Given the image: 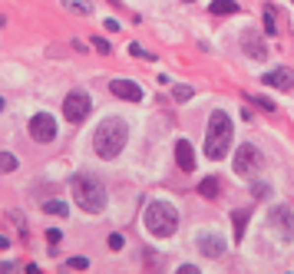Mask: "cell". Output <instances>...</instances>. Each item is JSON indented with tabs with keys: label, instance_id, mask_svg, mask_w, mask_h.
<instances>
[{
	"label": "cell",
	"instance_id": "obj_2",
	"mask_svg": "<svg viewBox=\"0 0 294 274\" xmlns=\"http://www.w3.org/2000/svg\"><path fill=\"white\" fill-rule=\"evenodd\" d=\"M231 139H235V129H231V116L225 109H215L208 116V132H205V155L208 159H225L231 149Z\"/></svg>",
	"mask_w": 294,
	"mask_h": 274
},
{
	"label": "cell",
	"instance_id": "obj_6",
	"mask_svg": "<svg viewBox=\"0 0 294 274\" xmlns=\"http://www.w3.org/2000/svg\"><path fill=\"white\" fill-rule=\"evenodd\" d=\"M261 152L255 149V145H241L238 152H235V159H231V169H235V175H241V178H248V175H255L258 169H261Z\"/></svg>",
	"mask_w": 294,
	"mask_h": 274
},
{
	"label": "cell",
	"instance_id": "obj_8",
	"mask_svg": "<svg viewBox=\"0 0 294 274\" xmlns=\"http://www.w3.org/2000/svg\"><path fill=\"white\" fill-rule=\"evenodd\" d=\"M195 244H198V251H202V258H215V261L225 258V251H228V241L218 231H202Z\"/></svg>",
	"mask_w": 294,
	"mask_h": 274
},
{
	"label": "cell",
	"instance_id": "obj_13",
	"mask_svg": "<svg viewBox=\"0 0 294 274\" xmlns=\"http://www.w3.org/2000/svg\"><path fill=\"white\" fill-rule=\"evenodd\" d=\"M264 83L274 89H294V73L291 69H271V73H264Z\"/></svg>",
	"mask_w": 294,
	"mask_h": 274
},
{
	"label": "cell",
	"instance_id": "obj_5",
	"mask_svg": "<svg viewBox=\"0 0 294 274\" xmlns=\"http://www.w3.org/2000/svg\"><path fill=\"white\" fill-rule=\"evenodd\" d=\"M268 231H271L274 241L281 244H291L294 241V211L288 205H274L268 211Z\"/></svg>",
	"mask_w": 294,
	"mask_h": 274
},
{
	"label": "cell",
	"instance_id": "obj_12",
	"mask_svg": "<svg viewBox=\"0 0 294 274\" xmlns=\"http://www.w3.org/2000/svg\"><path fill=\"white\" fill-rule=\"evenodd\" d=\"M175 159H179V169H182V172H195V152H192V142L179 139V142H175Z\"/></svg>",
	"mask_w": 294,
	"mask_h": 274
},
{
	"label": "cell",
	"instance_id": "obj_18",
	"mask_svg": "<svg viewBox=\"0 0 294 274\" xmlns=\"http://www.w3.org/2000/svg\"><path fill=\"white\" fill-rule=\"evenodd\" d=\"M212 13L221 17V13H238V3L235 0H212Z\"/></svg>",
	"mask_w": 294,
	"mask_h": 274
},
{
	"label": "cell",
	"instance_id": "obj_11",
	"mask_svg": "<svg viewBox=\"0 0 294 274\" xmlns=\"http://www.w3.org/2000/svg\"><path fill=\"white\" fill-rule=\"evenodd\" d=\"M241 46H245V53H248L251 60H264V56H268V46H264V40L258 36V33H251V30L241 36Z\"/></svg>",
	"mask_w": 294,
	"mask_h": 274
},
{
	"label": "cell",
	"instance_id": "obj_26",
	"mask_svg": "<svg viewBox=\"0 0 294 274\" xmlns=\"http://www.w3.org/2000/svg\"><path fill=\"white\" fill-rule=\"evenodd\" d=\"M46 238H50V244H56V241H60V228H50V231H46Z\"/></svg>",
	"mask_w": 294,
	"mask_h": 274
},
{
	"label": "cell",
	"instance_id": "obj_14",
	"mask_svg": "<svg viewBox=\"0 0 294 274\" xmlns=\"http://www.w3.org/2000/svg\"><path fill=\"white\" fill-rule=\"evenodd\" d=\"M248 218H251V208H238V211H231V221H235V241H241V238H245Z\"/></svg>",
	"mask_w": 294,
	"mask_h": 274
},
{
	"label": "cell",
	"instance_id": "obj_29",
	"mask_svg": "<svg viewBox=\"0 0 294 274\" xmlns=\"http://www.w3.org/2000/svg\"><path fill=\"white\" fill-rule=\"evenodd\" d=\"M0 109H3V99H0Z\"/></svg>",
	"mask_w": 294,
	"mask_h": 274
},
{
	"label": "cell",
	"instance_id": "obj_30",
	"mask_svg": "<svg viewBox=\"0 0 294 274\" xmlns=\"http://www.w3.org/2000/svg\"><path fill=\"white\" fill-rule=\"evenodd\" d=\"M185 3H192V0H185Z\"/></svg>",
	"mask_w": 294,
	"mask_h": 274
},
{
	"label": "cell",
	"instance_id": "obj_15",
	"mask_svg": "<svg viewBox=\"0 0 294 274\" xmlns=\"http://www.w3.org/2000/svg\"><path fill=\"white\" fill-rule=\"evenodd\" d=\"M261 17H264V33H268V36H278V33H281V27H278V10L268 3Z\"/></svg>",
	"mask_w": 294,
	"mask_h": 274
},
{
	"label": "cell",
	"instance_id": "obj_23",
	"mask_svg": "<svg viewBox=\"0 0 294 274\" xmlns=\"http://www.w3.org/2000/svg\"><path fill=\"white\" fill-rule=\"evenodd\" d=\"M93 46H96V53H103V56H109V50H112V46H109L103 36H93Z\"/></svg>",
	"mask_w": 294,
	"mask_h": 274
},
{
	"label": "cell",
	"instance_id": "obj_16",
	"mask_svg": "<svg viewBox=\"0 0 294 274\" xmlns=\"http://www.w3.org/2000/svg\"><path fill=\"white\" fill-rule=\"evenodd\" d=\"M63 7L70 13H79V17H89V13H93V3H89V0H63Z\"/></svg>",
	"mask_w": 294,
	"mask_h": 274
},
{
	"label": "cell",
	"instance_id": "obj_31",
	"mask_svg": "<svg viewBox=\"0 0 294 274\" xmlns=\"http://www.w3.org/2000/svg\"><path fill=\"white\" fill-rule=\"evenodd\" d=\"M291 3H294V0H291Z\"/></svg>",
	"mask_w": 294,
	"mask_h": 274
},
{
	"label": "cell",
	"instance_id": "obj_21",
	"mask_svg": "<svg viewBox=\"0 0 294 274\" xmlns=\"http://www.w3.org/2000/svg\"><path fill=\"white\" fill-rule=\"evenodd\" d=\"M43 211H50V215H70V208H66L63 202H56V198H53V202H46Z\"/></svg>",
	"mask_w": 294,
	"mask_h": 274
},
{
	"label": "cell",
	"instance_id": "obj_9",
	"mask_svg": "<svg viewBox=\"0 0 294 274\" xmlns=\"http://www.w3.org/2000/svg\"><path fill=\"white\" fill-rule=\"evenodd\" d=\"M30 136H33V142H50L56 136V119L50 112H37L30 119Z\"/></svg>",
	"mask_w": 294,
	"mask_h": 274
},
{
	"label": "cell",
	"instance_id": "obj_19",
	"mask_svg": "<svg viewBox=\"0 0 294 274\" xmlns=\"http://www.w3.org/2000/svg\"><path fill=\"white\" fill-rule=\"evenodd\" d=\"M7 172H17V155L0 152V175H7Z\"/></svg>",
	"mask_w": 294,
	"mask_h": 274
},
{
	"label": "cell",
	"instance_id": "obj_25",
	"mask_svg": "<svg viewBox=\"0 0 294 274\" xmlns=\"http://www.w3.org/2000/svg\"><path fill=\"white\" fill-rule=\"evenodd\" d=\"M255 99H258V106H261V109H268V112L274 109V103H271V99H264V96H255Z\"/></svg>",
	"mask_w": 294,
	"mask_h": 274
},
{
	"label": "cell",
	"instance_id": "obj_28",
	"mask_svg": "<svg viewBox=\"0 0 294 274\" xmlns=\"http://www.w3.org/2000/svg\"><path fill=\"white\" fill-rule=\"evenodd\" d=\"M7 248H10V241H7V238L0 235V251H7Z\"/></svg>",
	"mask_w": 294,
	"mask_h": 274
},
{
	"label": "cell",
	"instance_id": "obj_4",
	"mask_svg": "<svg viewBox=\"0 0 294 274\" xmlns=\"http://www.w3.org/2000/svg\"><path fill=\"white\" fill-rule=\"evenodd\" d=\"M70 188H73V202L83 211L99 215V211L106 208V185L103 182H96V178H89V175H76Z\"/></svg>",
	"mask_w": 294,
	"mask_h": 274
},
{
	"label": "cell",
	"instance_id": "obj_3",
	"mask_svg": "<svg viewBox=\"0 0 294 274\" xmlns=\"http://www.w3.org/2000/svg\"><path fill=\"white\" fill-rule=\"evenodd\" d=\"M142 221H146V231L155 235V238H172L175 231H179V211L169 202H149Z\"/></svg>",
	"mask_w": 294,
	"mask_h": 274
},
{
	"label": "cell",
	"instance_id": "obj_24",
	"mask_svg": "<svg viewBox=\"0 0 294 274\" xmlns=\"http://www.w3.org/2000/svg\"><path fill=\"white\" fill-rule=\"evenodd\" d=\"M109 248H112V251H119V248H122V244H126V241H122V235H109Z\"/></svg>",
	"mask_w": 294,
	"mask_h": 274
},
{
	"label": "cell",
	"instance_id": "obj_22",
	"mask_svg": "<svg viewBox=\"0 0 294 274\" xmlns=\"http://www.w3.org/2000/svg\"><path fill=\"white\" fill-rule=\"evenodd\" d=\"M66 268H76V271H86V268H89V261L76 254V258H70V261H66Z\"/></svg>",
	"mask_w": 294,
	"mask_h": 274
},
{
	"label": "cell",
	"instance_id": "obj_20",
	"mask_svg": "<svg viewBox=\"0 0 294 274\" xmlns=\"http://www.w3.org/2000/svg\"><path fill=\"white\" fill-rule=\"evenodd\" d=\"M172 96H175V103H188V99H192V86H185V83H175V86H172Z\"/></svg>",
	"mask_w": 294,
	"mask_h": 274
},
{
	"label": "cell",
	"instance_id": "obj_7",
	"mask_svg": "<svg viewBox=\"0 0 294 274\" xmlns=\"http://www.w3.org/2000/svg\"><path fill=\"white\" fill-rule=\"evenodd\" d=\"M89 106H93V103H89L86 93L73 89V93H70V96L63 99V116H66L70 122H83V119L89 116Z\"/></svg>",
	"mask_w": 294,
	"mask_h": 274
},
{
	"label": "cell",
	"instance_id": "obj_17",
	"mask_svg": "<svg viewBox=\"0 0 294 274\" xmlns=\"http://www.w3.org/2000/svg\"><path fill=\"white\" fill-rule=\"evenodd\" d=\"M198 192H202L205 198H218V178L215 175L202 178V182H198Z\"/></svg>",
	"mask_w": 294,
	"mask_h": 274
},
{
	"label": "cell",
	"instance_id": "obj_27",
	"mask_svg": "<svg viewBox=\"0 0 294 274\" xmlns=\"http://www.w3.org/2000/svg\"><path fill=\"white\" fill-rule=\"evenodd\" d=\"M129 53H132V56H149V53H146V50H142L139 43H132V46H129Z\"/></svg>",
	"mask_w": 294,
	"mask_h": 274
},
{
	"label": "cell",
	"instance_id": "obj_1",
	"mask_svg": "<svg viewBox=\"0 0 294 274\" xmlns=\"http://www.w3.org/2000/svg\"><path fill=\"white\" fill-rule=\"evenodd\" d=\"M126 139H129V126H126V119H119V116H109V119H103V122L96 126L93 149H96L99 159H116V155L122 152Z\"/></svg>",
	"mask_w": 294,
	"mask_h": 274
},
{
	"label": "cell",
	"instance_id": "obj_10",
	"mask_svg": "<svg viewBox=\"0 0 294 274\" xmlns=\"http://www.w3.org/2000/svg\"><path fill=\"white\" fill-rule=\"evenodd\" d=\"M109 93L116 99H129V103H139L142 99V89L136 86L132 79H112V83H109Z\"/></svg>",
	"mask_w": 294,
	"mask_h": 274
}]
</instances>
